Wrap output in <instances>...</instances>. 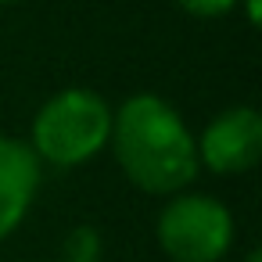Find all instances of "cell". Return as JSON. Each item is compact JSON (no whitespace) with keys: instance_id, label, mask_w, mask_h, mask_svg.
<instances>
[{"instance_id":"9","label":"cell","mask_w":262,"mask_h":262,"mask_svg":"<svg viewBox=\"0 0 262 262\" xmlns=\"http://www.w3.org/2000/svg\"><path fill=\"white\" fill-rule=\"evenodd\" d=\"M244 262H262V248H251V251L244 255Z\"/></svg>"},{"instance_id":"5","label":"cell","mask_w":262,"mask_h":262,"mask_svg":"<svg viewBox=\"0 0 262 262\" xmlns=\"http://www.w3.org/2000/svg\"><path fill=\"white\" fill-rule=\"evenodd\" d=\"M40 183H43V165L33 155V147L22 137L0 133V241L11 237L26 223L40 194Z\"/></svg>"},{"instance_id":"1","label":"cell","mask_w":262,"mask_h":262,"mask_svg":"<svg viewBox=\"0 0 262 262\" xmlns=\"http://www.w3.org/2000/svg\"><path fill=\"white\" fill-rule=\"evenodd\" d=\"M108 147L122 176L155 198H172L194 183L198 147L194 129L183 122L176 104L158 94H133L112 112Z\"/></svg>"},{"instance_id":"10","label":"cell","mask_w":262,"mask_h":262,"mask_svg":"<svg viewBox=\"0 0 262 262\" xmlns=\"http://www.w3.org/2000/svg\"><path fill=\"white\" fill-rule=\"evenodd\" d=\"M4 4H18V0H0V8H4Z\"/></svg>"},{"instance_id":"7","label":"cell","mask_w":262,"mask_h":262,"mask_svg":"<svg viewBox=\"0 0 262 262\" xmlns=\"http://www.w3.org/2000/svg\"><path fill=\"white\" fill-rule=\"evenodd\" d=\"M172 4L190 18H223L237 8V0H172Z\"/></svg>"},{"instance_id":"4","label":"cell","mask_w":262,"mask_h":262,"mask_svg":"<svg viewBox=\"0 0 262 262\" xmlns=\"http://www.w3.org/2000/svg\"><path fill=\"white\" fill-rule=\"evenodd\" d=\"M198 169L215 176H241L262 158V115L255 104H230L194 133Z\"/></svg>"},{"instance_id":"3","label":"cell","mask_w":262,"mask_h":262,"mask_svg":"<svg viewBox=\"0 0 262 262\" xmlns=\"http://www.w3.org/2000/svg\"><path fill=\"white\" fill-rule=\"evenodd\" d=\"M155 237L172 262H223L233 248L237 226L233 212L219 198L201 190H180L162 205L155 219Z\"/></svg>"},{"instance_id":"2","label":"cell","mask_w":262,"mask_h":262,"mask_svg":"<svg viewBox=\"0 0 262 262\" xmlns=\"http://www.w3.org/2000/svg\"><path fill=\"white\" fill-rule=\"evenodd\" d=\"M112 104L86 86L58 90L40 104L29 126V147L40 158V165L54 169H76L97 158L108 147L112 137Z\"/></svg>"},{"instance_id":"6","label":"cell","mask_w":262,"mask_h":262,"mask_svg":"<svg viewBox=\"0 0 262 262\" xmlns=\"http://www.w3.org/2000/svg\"><path fill=\"white\" fill-rule=\"evenodd\" d=\"M101 255H104V237L90 223L72 226L61 241V262H101Z\"/></svg>"},{"instance_id":"8","label":"cell","mask_w":262,"mask_h":262,"mask_svg":"<svg viewBox=\"0 0 262 262\" xmlns=\"http://www.w3.org/2000/svg\"><path fill=\"white\" fill-rule=\"evenodd\" d=\"M237 4L244 8L248 26H258V18H262V0H237Z\"/></svg>"}]
</instances>
